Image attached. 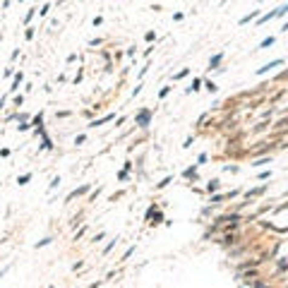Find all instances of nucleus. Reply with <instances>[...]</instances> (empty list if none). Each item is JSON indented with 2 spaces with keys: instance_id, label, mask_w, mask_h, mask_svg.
I'll use <instances>...</instances> for the list:
<instances>
[{
  "instance_id": "7ed1b4c3",
  "label": "nucleus",
  "mask_w": 288,
  "mask_h": 288,
  "mask_svg": "<svg viewBox=\"0 0 288 288\" xmlns=\"http://www.w3.org/2000/svg\"><path fill=\"white\" fill-rule=\"evenodd\" d=\"M221 58H223L221 53H219V55H214V58H211V63H209V67H216V65L221 63Z\"/></svg>"
},
{
  "instance_id": "f03ea898",
  "label": "nucleus",
  "mask_w": 288,
  "mask_h": 288,
  "mask_svg": "<svg viewBox=\"0 0 288 288\" xmlns=\"http://www.w3.org/2000/svg\"><path fill=\"white\" fill-rule=\"evenodd\" d=\"M147 120H149V111H144V113H139V118H137V123H139L142 127L147 125Z\"/></svg>"
},
{
  "instance_id": "423d86ee",
  "label": "nucleus",
  "mask_w": 288,
  "mask_h": 288,
  "mask_svg": "<svg viewBox=\"0 0 288 288\" xmlns=\"http://www.w3.org/2000/svg\"><path fill=\"white\" fill-rule=\"evenodd\" d=\"M216 187H219V180H211V183L207 185V190H209V192H211V190H216Z\"/></svg>"
},
{
  "instance_id": "0eeeda50",
  "label": "nucleus",
  "mask_w": 288,
  "mask_h": 288,
  "mask_svg": "<svg viewBox=\"0 0 288 288\" xmlns=\"http://www.w3.org/2000/svg\"><path fill=\"white\" fill-rule=\"evenodd\" d=\"M197 89H199V79H194V82H192V87L187 89V91H197Z\"/></svg>"
},
{
  "instance_id": "6e6552de",
  "label": "nucleus",
  "mask_w": 288,
  "mask_h": 288,
  "mask_svg": "<svg viewBox=\"0 0 288 288\" xmlns=\"http://www.w3.org/2000/svg\"><path fill=\"white\" fill-rule=\"evenodd\" d=\"M29 178H31V175H22V178H19V185H27V183H29Z\"/></svg>"
},
{
  "instance_id": "f257e3e1",
  "label": "nucleus",
  "mask_w": 288,
  "mask_h": 288,
  "mask_svg": "<svg viewBox=\"0 0 288 288\" xmlns=\"http://www.w3.org/2000/svg\"><path fill=\"white\" fill-rule=\"evenodd\" d=\"M283 63V60H271V63H266L264 67H259L257 70V74H264V72H269V70H274V67H279V65Z\"/></svg>"
},
{
  "instance_id": "39448f33",
  "label": "nucleus",
  "mask_w": 288,
  "mask_h": 288,
  "mask_svg": "<svg viewBox=\"0 0 288 288\" xmlns=\"http://www.w3.org/2000/svg\"><path fill=\"white\" fill-rule=\"evenodd\" d=\"M271 43H274V36H269V38H264V41H262V48H269Z\"/></svg>"
},
{
  "instance_id": "20e7f679",
  "label": "nucleus",
  "mask_w": 288,
  "mask_h": 288,
  "mask_svg": "<svg viewBox=\"0 0 288 288\" xmlns=\"http://www.w3.org/2000/svg\"><path fill=\"white\" fill-rule=\"evenodd\" d=\"M255 17H257V12H250L247 17H243V19H240V24H247V22H250V19H255Z\"/></svg>"
}]
</instances>
